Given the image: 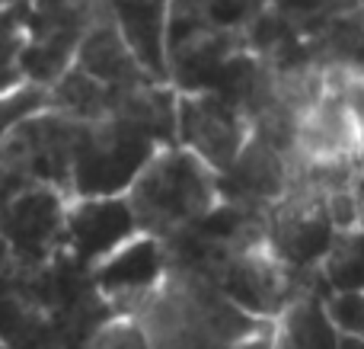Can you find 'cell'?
Returning <instances> with one entry per match:
<instances>
[{
  "instance_id": "3",
  "label": "cell",
  "mask_w": 364,
  "mask_h": 349,
  "mask_svg": "<svg viewBox=\"0 0 364 349\" xmlns=\"http://www.w3.org/2000/svg\"><path fill=\"white\" fill-rule=\"evenodd\" d=\"M68 202L70 196L51 186H26L0 202V241L13 269L36 276L61 256Z\"/></svg>"
},
{
  "instance_id": "11",
  "label": "cell",
  "mask_w": 364,
  "mask_h": 349,
  "mask_svg": "<svg viewBox=\"0 0 364 349\" xmlns=\"http://www.w3.org/2000/svg\"><path fill=\"white\" fill-rule=\"evenodd\" d=\"M173 0H102L106 13L115 19L134 58L147 68V74L160 83L166 77V19Z\"/></svg>"
},
{
  "instance_id": "19",
  "label": "cell",
  "mask_w": 364,
  "mask_h": 349,
  "mask_svg": "<svg viewBox=\"0 0 364 349\" xmlns=\"http://www.w3.org/2000/svg\"><path fill=\"white\" fill-rule=\"evenodd\" d=\"M96 349H151V337L138 321H115L102 327Z\"/></svg>"
},
{
  "instance_id": "7",
  "label": "cell",
  "mask_w": 364,
  "mask_h": 349,
  "mask_svg": "<svg viewBox=\"0 0 364 349\" xmlns=\"http://www.w3.org/2000/svg\"><path fill=\"white\" fill-rule=\"evenodd\" d=\"M288 276L291 269L275 260V254L265 247V241L256 247L237 250L214 266V282L230 305L269 321L282 318L288 301L294 298Z\"/></svg>"
},
{
  "instance_id": "15",
  "label": "cell",
  "mask_w": 364,
  "mask_h": 349,
  "mask_svg": "<svg viewBox=\"0 0 364 349\" xmlns=\"http://www.w3.org/2000/svg\"><path fill=\"white\" fill-rule=\"evenodd\" d=\"M320 273L333 288H361L364 292V228L342 231L333 237Z\"/></svg>"
},
{
  "instance_id": "17",
  "label": "cell",
  "mask_w": 364,
  "mask_h": 349,
  "mask_svg": "<svg viewBox=\"0 0 364 349\" xmlns=\"http://www.w3.org/2000/svg\"><path fill=\"white\" fill-rule=\"evenodd\" d=\"M51 106V93L48 87H38V83H23V87H13L6 93H0V141L13 132L23 119L42 113Z\"/></svg>"
},
{
  "instance_id": "1",
  "label": "cell",
  "mask_w": 364,
  "mask_h": 349,
  "mask_svg": "<svg viewBox=\"0 0 364 349\" xmlns=\"http://www.w3.org/2000/svg\"><path fill=\"white\" fill-rule=\"evenodd\" d=\"M141 234L170 241L220 202V177L182 145L160 147L125 192Z\"/></svg>"
},
{
  "instance_id": "21",
  "label": "cell",
  "mask_w": 364,
  "mask_h": 349,
  "mask_svg": "<svg viewBox=\"0 0 364 349\" xmlns=\"http://www.w3.org/2000/svg\"><path fill=\"white\" fill-rule=\"evenodd\" d=\"M230 349H275V330H269V327L250 330L246 337H240Z\"/></svg>"
},
{
  "instance_id": "14",
  "label": "cell",
  "mask_w": 364,
  "mask_h": 349,
  "mask_svg": "<svg viewBox=\"0 0 364 349\" xmlns=\"http://www.w3.org/2000/svg\"><path fill=\"white\" fill-rule=\"evenodd\" d=\"M23 48H26V4L0 6V93L13 87H23Z\"/></svg>"
},
{
  "instance_id": "13",
  "label": "cell",
  "mask_w": 364,
  "mask_h": 349,
  "mask_svg": "<svg viewBox=\"0 0 364 349\" xmlns=\"http://www.w3.org/2000/svg\"><path fill=\"white\" fill-rule=\"evenodd\" d=\"M342 333L333 327L323 298L314 292L294 295L278 318L275 349H336Z\"/></svg>"
},
{
  "instance_id": "23",
  "label": "cell",
  "mask_w": 364,
  "mask_h": 349,
  "mask_svg": "<svg viewBox=\"0 0 364 349\" xmlns=\"http://www.w3.org/2000/svg\"><path fill=\"white\" fill-rule=\"evenodd\" d=\"M336 349H364V337H355V333H342L339 346Z\"/></svg>"
},
{
  "instance_id": "25",
  "label": "cell",
  "mask_w": 364,
  "mask_h": 349,
  "mask_svg": "<svg viewBox=\"0 0 364 349\" xmlns=\"http://www.w3.org/2000/svg\"><path fill=\"white\" fill-rule=\"evenodd\" d=\"M0 349H6V346H4V340H0Z\"/></svg>"
},
{
  "instance_id": "4",
  "label": "cell",
  "mask_w": 364,
  "mask_h": 349,
  "mask_svg": "<svg viewBox=\"0 0 364 349\" xmlns=\"http://www.w3.org/2000/svg\"><path fill=\"white\" fill-rule=\"evenodd\" d=\"M26 4V83L51 87L74 64L83 32L100 13V0H23Z\"/></svg>"
},
{
  "instance_id": "8",
  "label": "cell",
  "mask_w": 364,
  "mask_h": 349,
  "mask_svg": "<svg viewBox=\"0 0 364 349\" xmlns=\"http://www.w3.org/2000/svg\"><path fill=\"white\" fill-rule=\"evenodd\" d=\"M294 151L307 164H329V160H352L361 164L364 157V128L355 113L323 87V93L297 115L294 122Z\"/></svg>"
},
{
  "instance_id": "2",
  "label": "cell",
  "mask_w": 364,
  "mask_h": 349,
  "mask_svg": "<svg viewBox=\"0 0 364 349\" xmlns=\"http://www.w3.org/2000/svg\"><path fill=\"white\" fill-rule=\"evenodd\" d=\"M157 138L141 125L109 115L100 122H80L70 173V199L125 196L147 160L160 151Z\"/></svg>"
},
{
  "instance_id": "6",
  "label": "cell",
  "mask_w": 364,
  "mask_h": 349,
  "mask_svg": "<svg viewBox=\"0 0 364 349\" xmlns=\"http://www.w3.org/2000/svg\"><path fill=\"white\" fill-rule=\"evenodd\" d=\"M138 231L125 196H96L70 199L64 212V244L61 260L74 263L77 269H93L109 254L128 244Z\"/></svg>"
},
{
  "instance_id": "22",
  "label": "cell",
  "mask_w": 364,
  "mask_h": 349,
  "mask_svg": "<svg viewBox=\"0 0 364 349\" xmlns=\"http://www.w3.org/2000/svg\"><path fill=\"white\" fill-rule=\"evenodd\" d=\"M352 189H355V199H358V209H361V228H364V160L358 164V177H355Z\"/></svg>"
},
{
  "instance_id": "20",
  "label": "cell",
  "mask_w": 364,
  "mask_h": 349,
  "mask_svg": "<svg viewBox=\"0 0 364 349\" xmlns=\"http://www.w3.org/2000/svg\"><path fill=\"white\" fill-rule=\"evenodd\" d=\"M326 215L333 222L336 234L342 231H355L361 228V209H358V199H355V189H336L326 196Z\"/></svg>"
},
{
  "instance_id": "16",
  "label": "cell",
  "mask_w": 364,
  "mask_h": 349,
  "mask_svg": "<svg viewBox=\"0 0 364 349\" xmlns=\"http://www.w3.org/2000/svg\"><path fill=\"white\" fill-rule=\"evenodd\" d=\"M275 10L284 16V23L301 38H314L333 19L346 16L352 10H361L364 0H272Z\"/></svg>"
},
{
  "instance_id": "10",
  "label": "cell",
  "mask_w": 364,
  "mask_h": 349,
  "mask_svg": "<svg viewBox=\"0 0 364 349\" xmlns=\"http://www.w3.org/2000/svg\"><path fill=\"white\" fill-rule=\"evenodd\" d=\"M74 68H80L87 77H93L102 87H112V90L141 87V83H160V80H154L144 64L134 58L132 45L125 42V36H122V29L115 26V19L106 13V6H100V13L93 16L90 29L83 32L80 48H77V55H74Z\"/></svg>"
},
{
  "instance_id": "24",
  "label": "cell",
  "mask_w": 364,
  "mask_h": 349,
  "mask_svg": "<svg viewBox=\"0 0 364 349\" xmlns=\"http://www.w3.org/2000/svg\"><path fill=\"white\" fill-rule=\"evenodd\" d=\"M4 4H13V0H0V6H4Z\"/></svg>"
},
{
  "instance_id": "9",
  "label": "cell",
  "mask_w": 364,
  "mask_h": 349,
  "mask_svg": "<svg viewBox=\"0 0 364 349\" xmlns=\"http://www.w3.org/2000/svg\"><path fill=\"white\" fill-rule=\"evenodd\" d=\"M164 276L166 247L151 234H134L100 266L90 269L96 295L112 305H134V301H144L147 295H157Z\"/></svg>"
},
{
  "instance_id": "12",
  "label": "cell",
  "mask_w": 364,
  "mask_h": 349,
  "mask_svg": "<svg viewBox=\"0 0 364 349\" xmlns=\"http://www.w3.org/2000/svg\"><path fill=\"white\" fill-rule=\"evenodd\" d=\"M272 0H173L166 45L195 32H246Z\"/></svg>"
},
{
  "instance_id": "5",
  "label": "cell",
  "mask_w": 364,
  "mask_h": 349,
  "mask_svg": "<svg viewBox=\"0 0 364 349\" xmlns=\"http://www.w3.org/2000/svg\"><path fill=\"white\" fill-rule=\"evenodd\" d=\"M252 135V119L237 100L224 93H179L176 145L201 157L214 173H227Z\"/></svg>"
},
{
  "instance_id": "18",
  "label": "cell",
  "mask_w": 364,
  "mask_h": 349,
  "mask_svg": "<svg viewBox=\"0 0 364 349\" xmlns=\"http://www.w3.org/2000/svg\"><path fill=\"white\" fill-rule=\"evenodd\" d=\"M329 321L339 333L364 337V292L361 288H333L329 298H323Z\"/></svg>"
}]
</instances>
